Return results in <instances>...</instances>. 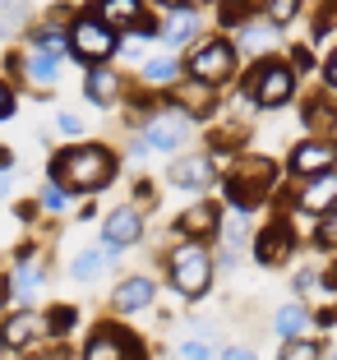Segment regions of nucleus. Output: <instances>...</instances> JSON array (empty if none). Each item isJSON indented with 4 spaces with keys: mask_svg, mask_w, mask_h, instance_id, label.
<instances>
[{
    "mask_svg": "<svg viewBox=\"0 0 337 360\" xmlns=\"http://www.w3.org/2000/svg\"><path fill=\"white\" fill-rule=\"evenodd\" d=\"M222 360H259V356L245 351V347H227V351H222Z\"/></svg>",
    "mask_w": 337,
    "mask_h": 360,
    "instance_id": "nucleus-31",
    "label": "nucleus"
},
{
    "mask_svg": "<svg viewBox=\"0 0 337 360\" xmlns=\"http://www.w3.org/2000/svg\"><path fill=\"white\" fill-rule=\"evenodd\" d=\"M42 323H51V333H70V328H74V309H70V305H56L51 314L42 319Z\"/></svg>",
    "mask_w": 337,
    "mask_h": 360,
    "instance_id": "nucleus-25",
    "label": "nucleus"
},
{
    "mask_svg": "<svg viewBox=\"0 0 337 360\" xmlns=\"http://www.w3.org/2000/svg\"><path fill=\"white\" fill-rule=\"evenodd\" d=\"M37 51H46V56H61L65 51V37H61V28H42V46Z\"/></svg>",
    "mask_w": 337,
    "mask_h": 360,
    "instance_id": "nucleus-27",
    "label": "nucleus"
},
{
    "mask_svg": "<svg viewBox=\"0 0 337 360\" xmlns=\"http://www.w3.org/2000/svg\"><path fill=\"white\" fill-rule=\"evenodd\" d=\"M333 194H337L333 171H319V176H310V190L300 194V208L305 212H328L333 208Z\"/></svg>",
    "mask_w": 337,
    "mask_h": 360,
    "instance_id": "nucleus-14",
    "label": "nucleus"
},
{
    "mask_svg": "<svg viewBox=\"0 0 337 360\" xmlns=\"http://www.w3.org/2000/svg\"><path fill=\"white\" fill-rule=\"evenodd\" d=\"M153 291H158V286H153V277H125V282H120V291L111 296V305H116L120 314H129V309H144L148 300H153Z\"/></svg>",
    "mask_w": 337,
    "mask_h": 360,
    "instance_id": "nucleus-12",
    "label": "nucleus"
},
{
    "mask_svg": "<svg viewBox=\"0 0 337 360\" xmlns=\"http://www.w3.org/2000/svg\"><path fill=\"white\" fill-rule=\"evenodd\" d=\"M139 236H144V217H139L134 208H116L111 217L102 222V250H125V245H134Z\"/></svg>",
    "mask_w": 337,
    "mask_h": 360,
    "instance_id": "nucleus-6",
    "label": "nucleus"
},
{
    "mask_svg": "<svg viewBox=\"0 0 337 360\" xmlns=\"http://www.w3.org/2000/svg\"><path fill=\"white\" fill-rule=\"evenodd\" d=\"M10 116H14V93L0 84V120H10Z\"/></svg>",
    "mask_w": 337,
    "mask_h": 360,
    "instance_id": "nucleus-30",
    "label": "nucleus"
},
{
    "mask_svg": "<svg viewBox=\"0 0 337 360\" xmlns=\"http://www.w3.org/2000/svg\"><path fill=\"white\" fill-rule=\"evenodd\" d=\"M291 171H295V176L333 171V143H300V148L291 153Z\"/></svg>",
    "mask_w": 337,
    "mask_h": 360,
    "instance_id": "nucleus-10",
    "label": "nucleus"
},
{
    "mask_svg": "<svg viewBox=\"0 0 337 360\" xmlns=\"http://www.w3.org/2000/svg\"><path fill=\"white\" fill-rule=\"evenodd\" d=\"M61 129H65V134H79V129H84V120H79V116H70V111H65V116H61Z\"/></svg>",
    "mask_w": 337,
    "mask_h": 360,
    "instance_id": "nucleus-32",
    "label": "nucleus"
},
{
    "mask_svg": "<svg viewBox=\"0 0 337 360\" xmlns=\"http://www.w3.org/2000/svg\"><path fill=\"white\" fill-rule=\"evenodd\" d=\"M190 75L199 79V84H227V79L236 75V51H231V42H208L199 56L190 60Z\"/></svg>",
    "mask_w": 337,
    "mask_h": 360,
    "instance_id": "nucleus-5",
    "label": "nucleus"
},
{
    "mask_svg": "<svg viewBox=\"0 0 337 360\" xmlns=\"http://www.w3.org/2000/svg\"><path fill=\"white\" fill-rule=\"evenodd\" d=\"M212 226H217V212H212L208 203H199V208H190L180 217V231H190V236H208Z\"/></svg>",
    "mask_w": 337,
    "mask_h": 360,
    "instance_id": "nucleus-19",
    "label": "nucleus"
},
{
    "mask_svg": "<svg viewBox=\"0 0 337 360\" xmlns=\"http://www.w3.org/2000/svg\"><path fill=\"white\" fill-rule=\"evenodd\" d=\"M282 360H319V347L314 342H291V347L282 351Z\"/></svg>",
    "mask_w": 337,
    "mask_h": 360,
    "instance_id": "nucleus-26",
    "label": "nucleus"
},
{
    "mask_svg": "<svg viewBox=\"0 0 337 360\" xmlns=\"http://www.w3.org/2000/svg\"><path fill=\"white\" fill-rule=\"evenodd\" d=\"M23 65H28V79H32L37 88H51V84H56V56H46V51H37V46H32Z\"/></svg>",
    "mask_w": 337,
    "mask_h": 360,
    "instance_id": "nucleus-16",
    "label": "nucleus"
},
{
    "mask_svg": "<svg viewBox=\"0 0 337 360\" xmlns=\"http://www.w3.org/2000/svg\"><path fill=\"white\" fill-rule=\"evenodd\" d=\"M51 176L61 190H74V194H93L102 190L106 180L116 176V158L97 143H84V148H70L51 162Z\"/></svg>",
    "mask_w": 337,
    "mask_h": 360,
    "instance_id": "nucleus-1",
    "label": "nucleus"
},
{
    "mask_svg": "<svg viewBox=\"0 0 337 360\" xmlns=\"http://www.w3.org/2000/svg\"><path fill=\"white\" fill-rule=\"evenodd\" d=\"M106 259H116V255H106V250H84V255L74 259V277H79V282H93V277L106 268Z\"/></svg>",
    "mask_w": 337,
    "mask_h": 360,
    "instance_id": "nucleus-20",
    "label": "nucleus"
},
{
    "mask_svg": "<svg viewBox=\"0 0 337 360\" xmlns=\"http://www.w3.org/2000/svg\"><path fill=\"white\" fill-rule=\"evenodd\" d=\"M324 79H328V84H337V56H328V60H324Z\"/></svg>",
    "mask_w": 337,
    "mask_h": 360,
    "instance_id": "nucleus-33",
    "label": "nucleus"
},
{
    "mask_svg": "<svg viewBox=\"0 0 337 360\" xmlns=\"http://www.w3.org/2000/svg\"><path fill=\"white\" fill-rule=\"evenodd\" d=\"M129 360H139V356H129Z\"/></svg>",
    "mask_w": 337,
    "mask_h": 360,
    "instance_id": "nucleus-35",
    "label": "nucleus"
},
{
    "mask_svg": "<svg viewBox=\"0 0 337 360\" xmlns=\"http://www.w3.org/2000/svg\"><path fill=\"white\" fill-rule=\"evenodd\" d=\"M10 286H14L10 296H32V291L42 286V268L32 264V259H23V264L14 268V282H10Z\"/></svg>",
    "mask_w": 337,
    "mask_h": 360,
    "instance_id": "nucleus-18",
    "label": "nucleus"
},
{
    "mask_svg": "<svg viewBox=\"0 0 337 360\" xmlns=\"http://www.w3.org/2000/svg\"><path fill=\"white\" fill-rule=\"evenodd\" d=\"M42 203H46V208H61V203H65V190H61V185H46V190H42Z\"/></svg>",
    "mask_w": 337,
    "mask_h": 360,
    "instance_id": "nucleus-29",
    "label": "nucleus"
},
{
    "mask_svg": "<svg viewBox=\"0 0 337 360\" xmlns=\"http://www.w3.org/2000/svg\"><path fill=\"white\" fill-rule=\"evenodd\" d=\"M286 255H291V226L277 222L259 236V259H264V264H282Z\"/></svg>",
    "mask_w": 337,
    "mask_h": 360,
    "instance_id": "nucleus-15",
    "label": "nucleus"
},
{
    "mask_svg": "<svg viewBox=\"0 0 337 360\" xmlns=\"http://www.w3.org/2000/svg\"><path fill=\"white\" fill-rule=\"evenodd\" d=\"M180 143H185V116H180V111H167V116H158V120H153V125L144 129V143H139V148L176 153Z\"/></svg>",
    "mask_w": 337,
    "mask_h": 360,
    "instance_id": "nucleus-8",
    "label": "nucleus"
},
{
    "mask_svg": "<svg viewBox=\"0 0 337 360\" xmlns=\"http://www.w3.org/2000/svg\"><path fill=\"white\" fill-rule=\"evenodd\" d=\"M305 323H310V314L300 305H282V309H277V333H282V338H300Z\"/></svg>",
    "mask_w": 337,
    "mask_h": 360,
    "instance_id": "nucleus-21",
    "label": "nucleus"
},
{
    "mask_svg": "<svg viewBox=\"0 0 337 360\" xmlns=\"http://www.w3.org/2000/svg\"><path fill=\"white\" fill-rule=\"evenodd\" d=\"M129 356H139V342L120 328H97L84 351V360H129Z\"/></svg>",
    "mask_w": 337,
    "mask_h": 360,
    "instance_id": "nucleus-7",
    "label": "nucleus"
},
{
    "mask_svg": "<svg viewBox=\"0 0 337 360\" xmlns=\"http://www.w3.org/2000/svg\"><path fill=\"white\" fill-rule=\"evenodd\" d=\"M116 32H111V28H106V23L102 19H93V14H88V19H79V23H74V28H70V51L74 56H84V60H106V56H111V51H116Z\"/></svg>",
    "mask_w": 337,
    "mask_h": 360,
    "instance_id": "nucleus-3",
    "label": "nucleus"
},
{
    "mask_svg": "<svg viewBox=\"0 0 337 360\" xmlns=\"http://www.w3.org/2000/svg\"><path fill=\"white\" fill-rule=\"evenodd\" d=\"M180 360H208V342H185V347H180Z\"/></svg>",
    "mask_w": 337,
    "mask_h": 360,
    "instance_id": "nucleus-28",
    "label": "nucleus"
},
{
    "mask_svg": "<svg viewBox=\"0 0 337 360\" xmlns=\"http://www.w3.org/2000/svg\"><path fill=\"white\" fill-rule=\"evenodd\" d=\"M46 323L37 314H32V309H23V314H14L10 323H5V328H0V342H5V347H32V342H37V333H42Z\"/></svg>",
    "mask_w": 337,
    "mask_h": 360,
    "instance_id": "nucleus-11",
    "label": "nucleus"
},
{
    "mask_svg": "<svg viewBox=\"0 0 337 360\" xmlns=\"http://www.w3.org/2000/svg\"><path fill=\"white\" fill-rule=\"evenodd\" d=\"M171 180H176L180 190H203V185H212V158H203V153H194V158H180L176 167H171Z\"/></svg>",
    "mask_w": 337,
    "mask_h": 360,
    "instance_id": "nucleus-9",
    "label": "nucleus"
},
{
    "mask_svg": "<svg viewBox=\"0 0 337 360\" xmlns=\"http://www.w3.org/2000/svg\"><path fill=\"white\" fill-rule=\"evenodd\" d=\"M162 5H180V0H162Z\"/></svg>",
    "mask_w": 337,
    "mask_h": 360,
    "instance_id": "nucleus-34",
    "label": "nucleus"
},
{
    "mask_svg": "<svg viewBox=\"0 0 337 360\" xmlns=\"http://www.w3.org/2000/svg\"><path fill=\"white\" fill-rule=\"evenodd\" d=\"M97 19L116 32V28H134L144 19V10H139V0H97Z\"/></svg>",
    "mask_w": 337,
    "mask_h": 360,
    "instance_id": "nucleus-13",
    "label": "nucleus"
},
{
    "mask_svg": "<svg viewBox=\"0 0 337 360\" xmlns=\"http://www.w3.org/2000/svg\"><path fill=\"white\" fill-rule=\"evenodd\" d=\"M295 10H300V0H268V23H291L295 19Z\"/></svg>",
    "mask_w": 337,
    "mask_h": 360,
    "instance_id": "nucleus-24",
    "label": "nucleus"
},
{
    "mask_svg": "<svg viewBox=\"0 0 337 360\" xmlns=\"http://www.w3.org/2000/svg\"><path fill=\"white\" fill-rule=\"evenodd\" d=\"M176 70H180V65L171 60V56H158V60L144 65V79H148V84H171V79H176Z\"/></svg>",
    "mask_w": 337,
    "mask_h": 360,
    "instance_id": "nucleus-23",
    "label": "nucleus"
},
{
    "mask_svg": "<svg viewBox=\"0 0 337 360\" xmlns=\"http://www.w3.org/2000/svg\"><path fill=\"white\" fill-rule=\"evenodd\" d=\"M291 93H295V75L286 70L282 60H268V65H259V70H254L250 97H254L259 106H282Z\"/></svg>",
    "mask_w": 337,
    "mask_h": 360,
    "instance_id": "nucleus-4",
    "label": "nucleus"
},
{
    "mask_svg": "<svg viewBox=\"0 0 337 360\" xmlns=\"http://www.w3.org/2000/svg\"><path fill=\"white\" fill-rule=\"evenodd\" d=\"M194 28H199V19H194V14H171V23H167V32H162V37H167V42H190L194 37Z\"/></svg>",
    "mask_w": 337,
    "mask_h": 360,
    "instance_id": "nucleus-22",
    "label": "nucleus"
},
{
    "mask_svg": "<svg viewBox=\"0 0 337 360\" xmlns=\"http://www.w3.org/2000/svg\"><path fill=\"white\" fill-rule=\"evenodd\" d=\"M171 286H176L185 300L208 296V286H212V259H208L203 245H180L176 255H171Z\"/></svg>",
    "mask_w": 337,
    "mask_h": 360,
    "instance_id": "nucleus-2",
    "label": "nucleus"
},
{
    "mask_svg": "<svg viewBox=\"0 0 337 360\" xmlns=\"http://www.w3.org/2000/svg\"><path fill=\"white\" fill-rule=\"evenodd\" d=\"M116 93H120V79L111 75V70H93V75H88V97H93L97 106H111Z\"/></svg>",
    "mask_w": 337,
    "mask_h": 360,
    "instance_id": "nucleus-17",
    "label": "nucleus"
}]
</instances>
